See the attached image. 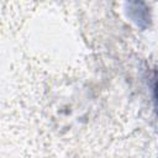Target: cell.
Listing matches in <instances>:
<instances>
[{
    "instance_id": "1",
    "label": "cell",
    "mask_w": 158,
    "mask_h": 158,
    "mask_svg": "<svg viewBox=\"0 0 158 158\" xmlns=\"http://www.w3.org/2000/svg\"><path fill=\"white\" fill-rule=\"evenodd\" d=\"M154 99H156V105L158 107V80L156 81V85H154Z\"/></svg>"
}]
</instances>
